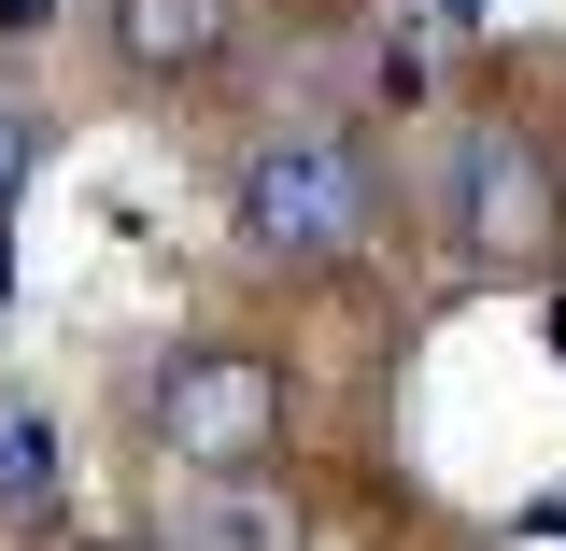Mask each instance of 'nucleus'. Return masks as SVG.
<instances>
[{
	"label": "nucleus",
	"mask_w": 566,
	"mask_h": 551,
	"mask_svg": "<svg viewBox=\"0 0 566 551\" xmlns=\"http://www.w3.org/2000/svg\"><path fill=\"white\" fill-rule=\"evenodd\" d=\"M439 241L468 255V269H538L566 241V170L538 128H510V114H468V128L439 141Z\"/></svg>",
	"instance_id": "nucleus-2"
},
{
	"label": "nucleus",
	"mask_w": 566,
	"mask_h": 551,
	"mask_svg": "<svg viewBox=\"0 0 566 551\" xmlns=\"http://www.w3.org/2000/svg\"><path fill=\"white\" fill-rule=\"evenodd\" d=\"M0 297H14V255H0Z\"/></svg>",
	"instance_id": "nucleus-9"
},
{
	"label": "nucleus",
	"mask_w": 566,
	"mask_h": 551,
	"mask_svg": "<svg viewBox=\"0 0 566 551\" xmlns=\"http://www.w3.org/2000/svg\"><path fill=\"white\" fill-rule=\"evenodd\" d=\"M453 14H482V0H453Z\"/></svg>",
	"instance_id": "nucleus-10"
},
{
	"label": "nucleus",
	"mask_w": 566,
	"mask_h": 551,
	"mask_svg": "<svg viewBox=\"0 0 566 551\" xmlns=\"http://www.w3.org/2000/svg\"><path fill=\"white\" fill-rule=\"evenodd\" d=\"M29 156H43V128H29V114L0 99V226H14V184H29Z\"/></svg>",
	"instance_id": "nucleus-7"
},
{
	"label": "nucleus",
	"mask_w": 566,
	"mask_h": 551,
	"mask_svg": "<svg viewBox=\"0 0 566 551\" xmlns=\"http://www.w3.org/2000/svg\"><path fill=\"white\" fill-rule=\"evenodd\" d=\"M524 538H538V551H566V495H553V509H524Z\"/></svg>",
	"instance_id": "nucleus-8"
},
{
	"label": "nucleus",
	"mask_w": 566,
	"mask_h": 551,
	"mask_svg": "<svg viewBox=\"0 0 566 551\" xmlns=\"http://www.w3.org/2000/svg\"><path fill=\"white\" fill-rule=\"evenodd\" d=\"M99 29H114V57H128V85H199L212 57H227V0H99Z\"/></svg>",
	"instance_id": "nucleus-5"
},
{
	"label": "nucleus",
	"mask_w": 566,
	"mask_h": 551,
	"mask_svg": "<svg viewBox=\"0 0 566 551\" xmlns=\"http://www.w3.org/2000/svg\"><path fill=\"white\" fill-rule=\"evenodd\" d=\"M227 212H241V255H270V269H340L354 241L382 226V170H368L340 128H270L241 156Z\"/></svg>",
	"instance_id": "nucleus-1"
},
{
	"label": "nucleus",
	"mask_w": 566,
	"mask_h": 551,
	"mask_svg": "<svg viewBox=\"0 0 566 551\" xmlns=\"http://www.w3.org/2000/svg\"><path fill=\"white\" fill-rule=\"evenodd\" d=\"M0 523H57V424L0 411Z\"/></svg>",
	"instance_id": "nucleus-6"
},
{
	"label": "nucleus",
	"mask_w": 566,
	"mask_h": 551,
	"mask_svg": "<svg viewBox=\"0 0 566 551\" xmlns=\"http://www.w3.org/2000/svg\"><path fill=\"white\" fill-rule=\"evenodd\" d=\"M156 551H312V523H297L283 481H185L170 523H156Z\"/></svg>",
	"instance_id": "nucleus-4"
},
{
	"label": "nucleus",
	"mask_w": 566,
	"mask_h": 551,
	"mask_svg": "<svg viewBox=\"0 0 566 551\" xmlns=\"http://www.w3.org/2000/svg\"><path fill=\"white\" fill-rule=\"evenodd\" d=\"M156 438H170L199 481H255L283 453V368L270 353H227V340H185L156 368Z\"/></svg>",
	"instance_id": "nucleus-3"
}]
</instances>
